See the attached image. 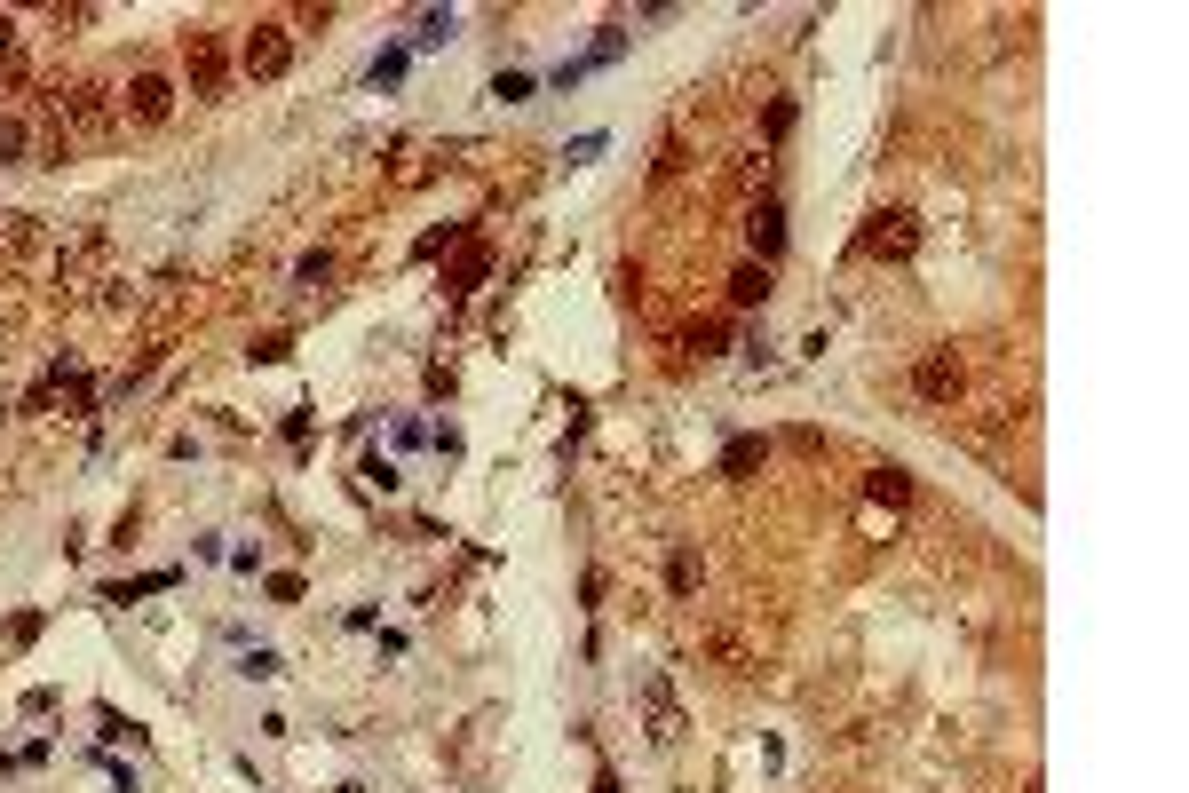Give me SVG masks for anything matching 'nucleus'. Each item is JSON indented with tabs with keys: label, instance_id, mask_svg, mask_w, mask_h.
Listing matches in <instances>:
<instances>
[{
	"label": "nucleus",
	"instance_id": "f257e3e1",
	"mask_svg": "<svg viewBox=\"0 0 1189 793\" xmlns=\"http://www.w3.org/2000/svg\"><path fill=\"white\" fill-rule=\"evenodd\" d=\"M912 246H920V230H912V215H904V207H880V215H865L857 254H872V262H904Z\"/></svg>",
	"mask_w": 1189,
	"mask_h": 793
},
{
	"label": "nucleus",
	"instance_id": "f03ea898",
	"mask_svg": "<svg viewBox=\"0 0 1189 793\" xmlns=\"http://www.w3.org/2000/svg\"><path fill=\"white\" fill-rule=\"evenodd\" d=\"M635 690H643V706H650V738H658V746H674V738H682V706H674L666 675H658V667H643V675H635Z\"/></svg>",
	"mask_w": 1189,
	"mask_h": 793
},
{
	"label": "nucleus",
	"instance_id": "7ed1b4c3",
	"mask_svg": "<svg viewBox=\"0 0 1189 793\" xmlns=\"http://www.w3.org/2000/svg\"><path fill=\"white\" fill-rule=\"evenodd\" d=\"M619 48H627V32H619V24H603L587 56H571V64H555V88H579L587 72H603V64H619Z\"/></svg>",
	"mask_w": 1189,
	"mask_h": 793
},
{
	"label": "nucleus",
	"instance_id": "20e7f679",
	"mask_svg": "<svg viewBox=\"0 0 1189 793\" xmlns=\"http://www.w3.org/2000/svg\"><path fill=\"white\" fill-rule=\"evenodd\" d=\"M286 56H294V48H286V32H278V24H254V40H246V72H262V80H270V72H286Z\"/></svg>",
	"mask_w": 1189,
	"mask_h": 793
},
{
	"label": "nucleus",
	"instance_id": "39448f33",
	"mask_svg": "<svg viewBox=\"0 0 1189 793\" xmlns=\"http://www.w3.org/2000/svg\"><path fill=\"white\" fill-rule=\"evenodd\" d=\"M746 238H754L761 262H777V254H785V207H777V199H761L754 223H746Z\"/></svg>",
	"mask_w": 1189,
	"mask_h": 793
},
{
	"label": "nucleus",
	"instance_id": "423d86ee",
	"mask_svg": "<svg viewBox=\"0 0 1189 793\" xmlns=\"http://www.w3.org/2000/svg\"><path fill=\"white\" fill-rule=\"evenodd\" d=\"M730 302H738V310H761V302H769V262H746V270L730 278Z\"/></svg>",
	"mask_w": 1189,
	"mask_h": 793
},
{
	"label": "nucleus",
	"instance_id": "0eeeda50",
	"mask_svg": "<svg viewBox=\"0 0 1189 793\" xmlns=\"http://www.w3.org/2000/svg\"><path fill=\"white\" fill-rule=\"evenodd\" d=\"M452 32H460V8H429V16H421V32H413V48H444Z\"/></svg>",
	"mask_w": 1189,
	"mask_h": 793
},
{
	"label": "nucleus",
	"instance_id": "6e6552de",
	"mask_svg": "<svg viewBox=\"0 0 1189 793\" xmlns=\"http://www.w3.org/2000/svg\"><path fill=\"white\" fill-rule=\"evenodd\" d=\"M952 389H960V365L952 357H928L920 365V397H952Z\"/></svg>",
	"mask_w": 1189,
	"mask_h": 793
},
{
	"label": "nucleus",
	"instance_id": "1a4fd4ad",
	"mask_svg": "<svg viewBox=\"0 0 1189 793\" xmlns=\"http://www.w3.org/2000/svg\"><path fill=\"white\" fill-rule=\"evenodd\" d=\"M761 460H769V445H761V437H738V445L722 453V476H754Z\"/></svg>",
	"mask_w": 1189,
	"mask_h": 793
},
{
	"label": "nucleus",
	"instance_id": "9d476101",
	"mask_svg": "<svg viewBox=\"0 0 1189 793\" xmlns=\"http://www.w3.org/2000/svg\"><path fill=\"white\" fill-rule=\"evenodd\" d=\"M167 80H135V119H167Z\"/></svg>",
	"mask_w": 1189,
	"mask_h": 793
},
{
	"label": "nucleus",
	"instance_id": "9b49d317",
	"mask_svg": "<svg viewBox=\"0 0 1189 793\" xmlns=\"http://www.w3.org/2000/svg\"><path fill=\"white\" fill-rule=\"evenodd\" d=\"M397 80H405V48H381L373 72H365V88H397Z\"/></svg>",
	"mask_w": 1189,
	"mask_h": 793
},
{
	"label": "nucleus",
	"instance_id": "f8f14e48",
	"mask_svg": "<svg viewBox=\"0 0 1189 793\" xmlns=\"http://www.w3.org/2000/svg\"><path fill=\"white\" fill-rule=\"evenodd\" d=\"M183 571H143V579H127V587H111V603H135V595H159V587H175Z\"/></svg>",
	"mask_w": 1189,
	"mask_h": 793
},
{
	"label": "nucleus",
	"instance_id": "ddd939ff",
	"mask_svg": "<svg viewBox=\"0 0 1189 793\" xmlns=\"http://www.w3.org/2000/svg\"><path fill=\"white\" fill-rule=\"evenodd\" d=\"M238 675H246V682H278L286 667H278V651H262V643H254V651L238 659Z\"/></svg>",
	"mask_w": 1189,
	"mask_h": 793
},
{
	"label": "nucleus",
	"instance_id": "4468645a",
	"mask_svg": "<svg viewBox=\"0 0 1189 793\" xmlns=\"http://www.w3.org/2000/svg\"><path fill=\"white\" fill-rule=\"evenodd\" d=\"M484 262H492V254H484V246H468V254H460V270H452V294H476V278H484Z\"/></svg>",
	"mask_w": 1189,
	"mask_h": 793
},
{
	"label": "nucleus",
	"instance_id": "2eb2a0df",
	"mask_svg": "<svg viewBox=\"0 0 1189 793\" xmlns=\"http://www.w3.org/2000/svg\"><path fill=\"white\" fill-rule=\"evenodd\" d=\"M357 476H365V492H397V484H405V476H397V460H381V453L365 460Z\"/></svg>",
	"mask_w": 1189,
	"mask_h": 793
},
{
	"label": "nucleus",
	"instance_id": "dca6fc26",
	"mask_svg": "<svg viewBox=\"0 0 1189 793\" xmlns=\"http://www.w3.org/2000/svg\"><path fill=\"white\" fill-rule=\"evenodd\" d=\"M666 587H674V595H690V587H698V556H690V548H674V564H666Z\"/></svg>",
	"mask_w": 1189,
	"mask_h": 793
},
{
	"label": "nucleus",
	"instance_id": "f3484780",
	"mask_svg": "<svg viewBox=\"0 0 1189 793\" xmlns=\"http://www.w3.org/2000/svg\"><path fill=\"white\" fill-rule=\"evenodd\" d=\"M492 96H500V104H532V80H524V72H500Z\"/></svg>",
	"mask_w": 1189,
	"mask_h": 793
},
{
	"label": "nucleus",
	"instance_id": "a211bd4d",
	"mask_svg": "<svg viewBox=\"0 0 1189 793\" xmlns=\"http://www.w3.org/2000/svg\"><path fill=\"white\" fill-rule=\"evenodd\" d=\"M912 484H904V468H872V500H904Z\"/></svg>",
	"mask_w": 1189,
	"mask_h": 793
},
{
	"label": "nucleus",
	"instance_id": "6ab92c4d",
	"mask_svg": "<svg viewBox=\"0 0 1189 793\" xmlns=\"http://www.w3.org/2000/svg\"><path fill=\"white\" fill-rule=\"evenodd\" d=\"M294 278H302V286H325V278H333V254H302Z\"/></svg>",
	"mask_w": 1189,
	"mask_h": 793
},
{
	"label": "nucleus",
	"instance_id": "aec40b11",
	"mask_svg": "<svg viewBox=\"0 0 1189 793\" xmlns=\"http://www.w3.org/2000/svg\"><path fill=\"white\" fill-rule=\"evenodd\" d=\"M16 151H24V127H16V119H0V159H16Z\"/></svg>",
	"mask_w": 1189,
	"mask_h": 793
},
{
	"label": "nucleus",
	"instance_id": "412c9836",
	"mask_svg": "<svg viewBox=\"0 0 1189 793\" xmlns=\"http://www.w3.org/2000/svg\"><path fill=\"white\" fill-rule=\"evenodd\" d=\"M8 32H16V24H8V16H0V48H8Z\"/></svg>",
	"mask_w": 1189,
	"mask_h": 793
}]
</instances>
